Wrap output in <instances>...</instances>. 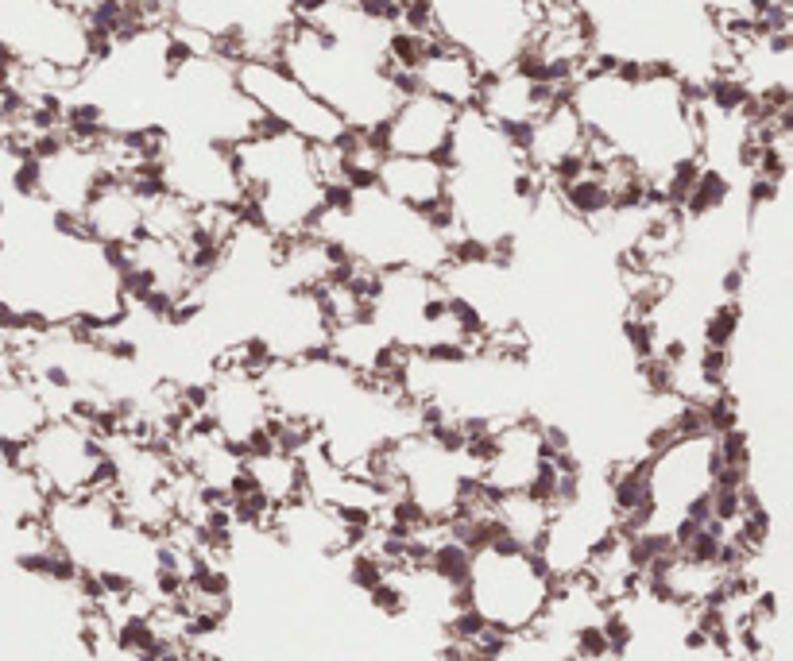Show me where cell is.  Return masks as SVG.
<instances>
[{"instance_id": "6da1fadb", "label": "cell", "mask_w": 793, "mask_h": 661, "mask_svg": "<svg viewBox=\"0 0 793 661\" xmlns=\"http://www.w3.org/2000/svg\"><path fill=\"white\" fill-rule=\"evenodd\" d=\"M588 140L608 147L666 205H681L701 174L697 89L662 70L592 66L565 89Z\"/></svg>"}, {"instance_id": "277c9868", "label": "cell", "mask_w": 793, "mask_h": 661, "mask_svg": "<svg viewBox=\"0 0 793 661\" xmlns=\"http://www.w3.org/2000/svg\"><path fill=\"white\" fill-rule=\"evenodd\" d=\"M550 596H554V576L546 561L527 546L500 538L488 549L472 553L469 611L484 619L488 631L527 638L542 623Z\"/></svg>"}, {"instance_id": "7a4b0ae2", "label": "cell", "mask_w": 793, "mask_h": 661, "mask_svg": "<svg viewBox=\"0 0 793 661\" xmlns=\"http://www.w3.org/2000/svg\"><path fill=\"white\" fill-rule=\"evenodd\" d=\"M314 236L329 240L345 263L372 275H387V271L441 275L453 259L449 225L391 202L376 182L360 190L345 182H329Z\"/></svg>"}, {"instance_id": "8fae6325", "label": "cell", "mask_w": 793, "mask_h": 661, "mask_svg": "<svg viewBox=\"0 0 793 661\" xmlns=\"http://www.w3.org/2000/svg\"><path fill=\"white\" fill-rule=\"evenodd\" d=\"M376 186L391 202L407 205L414 213L445 221V194H449V167L441 159H411V155H383L376 167ZM449 225V221H445Z\"/></svg>"}, {"instance_id": "52a82bcc", "label": "cell", "mask_w": 793, "mask_h": 661, "mask_svg": "<svg viewBox=\"0 0 793 661\" xmlns=\"http://www.w3.org/2000/svg\"><path fill=\"white\" fill-rule=\"evenodd\" d=\"M233 74L240 93L260 109L271 128L291 132L310 147H337L349 136V128L298 86L275 58H240L233 62Z\"/></svg>"}, {"instance_id": "3957f363", "label": "cell", "mask_w": 793, "mask_h": 661, "mask_svg": "<svg viewBox=\"0 0 793 661\" xmlns=\"http://www.w3.org/2000/svg\"><path fill=\"white\" fill-rule=\"evenodd\" d=\"M244 190V221L271 240L314 232L325 209V178L314 147L267 124L264 132L229 147Z\"/></svg>"}, {"instance_id": "9c48e42d", "label": "cell", "mask_w": 793, "mask_h": 661, "mask_svg": "<svg viewBox=\"0 0 793 661\" xmlns=\"http://www.w3.org/2000/svg\"><path fill=\"white\" fill-rule=\"evenodd\" d=\"M453 124H457V109L414 89L372 132V140L383 155H411V159H441L445 163Z\"/></svg>"}, {"instance_id": "30bf717a", "label": "cell", "mask_w": 793, "mask_h": 661, "mask_svg": "<svg viewBox=\"0 0 793 661\" xmlns=\"http://www.w3.org/2000/svg\"><path fill=\"white\" fill-rule=\"evenodd\" d=\"M78 225L101 248L124 252L136 240H144V198L124 178H105L78 213Z\"/></svg>"}, {"instance_id": "8992f818", "label": "cell", "mask_w": 793, "mask_h": 661, "mask_svg": "<svg viewBox=\"0 0 793 661\" xmlns=\"http://www.w3.org/2000/svg\"><path fill=\"white\" fill-rule=\"evenodd\" d=\"M194 414L209 433L233 445L240 457L271 441V430H275V410L267 399L264 372L248 364L240 352H229L202 379V387L194 391Z\"/></svg>"}, {"instance_id": "5b68a950", "label": "cell", "mask_w": 793, "mask_h": 661, "mask_svg": "<svg viewBox=\"0 0 793 661\" xmlns=\"http://www.w3.org/2000/svg\"><path fill=\"white\" fill-rule=\"evenodd\" d=\"M47 499H78L109 491V453L105 437L86 418H47L28 441L8 453Z\"/></svg>"}, {"instance_id": "ba28073f", "label": "cell", "mask_w": 793, "mask_h": 661, "mask_svg": "<svg viewBox=\"0 0 793 661\" xmlns=\"http://www.w3.org/2000/svg\"><path fill=\"white\" fill-rule=\"evenodd\" d=\"M159 182L190 209H221L244 217V190L229 147L167 132L159 151Z\"/></svg>"}, {"instance_id": "7c38bea8", "label": "cell", "mask_w": 793, "mask_h": 661, "mask_svg": "<svg viewBox=\"0 0 793 661\" xmlns=\"http://www.w3.org/2000/svg\"><path fill=\"white\" fill-rule=\"evenodd\" d=\"M411 78L418 93L438 97L457 113L476 109V97H480V86H484V70L465 51H457V47H449L441 39L430 43V51L411 70Z\"/></svg>"}, {"instance_id": "4fadbf2b", "label": "cell", "mask_w": 793, "mask_h": 661, "mask_svg": "<svg viewBox=\"0 0 793 661\" xmlns=\"http://www.w3.org/2000/svg\"><path fill=\"white\" fill-rule=\"evenodd\" d=\"M47 418V399L31 379L16 375L0 383V453H16Z\"/></svg>"}]
</instances>
